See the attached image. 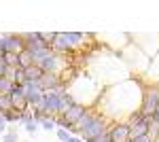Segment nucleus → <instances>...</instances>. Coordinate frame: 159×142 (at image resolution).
I'll return each mask as SVG.
<instances>
[{
  "instance_id": "obj_1",
  "label": "nucleus",
  "mask_w": 159,
  "mask_h": 142,
  "mask_svg": "<svg viewBox=\"0 0 159 142\" xmlns=\"http://www.w3.org/2000/svg\"><path fill=\"white\" fill-rule=\"evenodd\" d=\"M108 125H110L108 119L104 117L102 112H96V110H87L85 117L76 123V127L81 130V140H83V142L91 140V138H100V136H104L106 130H108Z\"/></svg>"
},
{
  "instance_id": "obj_2",
  "label": "nucleus",
  "mask_w": 159,
  "mask_h": 142,
  "mask_svg": "<svg viewBox=\"0 0 159 142\" xmlns=\"http://www.w3.org/2000/svg\"><path fill=\"white\" fill-rule=\"evenodd\" d=\"M138 110L144 117H151L155 110H159V85H148L142 89V102Z\"/></svg>"
},
{
  "instance_id": "obj_3",
  "label": "nucleus",
  "mask_w": 159,
  "mask_h": 142,
  "mask_svg": "<svg viewBox=\"0 0 159 142\" xmlns=\"http://www.w3.org/2000/svg\"><path fill=\"white\" fill-rule=\"evenodd\" d=\"M0 51L4 53V51H9V53H21L25 51V40L21 34H7L0 38Z\"/></svg>"
},
{
  "instance_id": "obj_4",
  "label": "nucleus",
  "mask_w": 159,
  "mask_h": 142,
  "mask_svg": "<svg viewBox=\"0 0 159 142\" xmlns=\"http://www.w3.org/2000/svg\"><path fill=\"white\" fill-rule=\"evenodd\" d=\"M132 138L129 125L127 123H110L106 130V140L108 142H127Z\"/></svg>"
},
{
  "instance_id": "obj_5",
  "label": "nucleus",
  "mask_w": 159,
  "mask_h": 142,
  "mask_svg": "<svg viewBox=\"0 0 159 142\" xmlns=\"http://www.w3.org/2000/svg\"><path fill=\"white\" fill-rule=\"evenodd\" d=\"M87 110H89V108H87L85 104H79V102H74L72 106H70L68 110H66V112H64V117H66V121H68L70 125H76L81 119L85 117Z\"/></svg>"
},
{
  "instance_id": "obj_6",
  "label": "nucleus",
  "mask_w": 159,
  "mask_h": 142,
  "mask_svg": "<svg viewBox=\"0 0 159 142\" xmlns=\"http://www.w3.org/2000/svg\"><path fill=\"white\" fill-rule=\"evenodd\" d=\"M60 72H45L38 81V87L43 91H51V89H57L60 87Z\"/></svg>"
},
{
  "instance_id": "obj_7",
  "label": "nucleus",
  "mask_w": 159,
  "mask_h": 142,
  "mask_svg": "<svg viewBox=\"0 0 159 142\" xmlns=\"http://www.w3.org/2000/svg\"><path fill=\"white\" fill-rule=\"evenodd\" d=\"M53 53H70L72 51V45H70V40H68V34H64V32H57L55 34V40H53Z\"/></svg>"
},
{
  "instance_id": "obj_8",
  "label": "nucleus",
  "mask_w": 159,
  "mask_h": 142,
  "mask_svg": "<svg viewBox=\"0 0 159 142\" xmlns=\"http://www.w3.org/2000/svg\"><path fill=\"white\" fill-rule=\"evenodd\" d=\"M36 62H34V55L30 53V51H21L19 55H17V66L25 70V68H30V66H34Z\"/></svg>"
},
{
  "instance_id": "obj_9",
  "label": "nucleus",
  "mask_w": 159,
  "mask_h": 142,
  "mask_svg": "<svg viewBox=\"0 0 159 142\" xmlns=\"http://www.w3.org/2000/svg\"><path fill=\"white\" fill-rule=\"evenodd\" d=\"M24 72H25V81H28V83H38V81H40V76L45 74L36 64H34V66H30V68H25Z\"/></svg>"
},
{
  "instance_id": "obj_10",
  "label": "nucleus",
  "mask_w": 159,
  "mask_h": 142,
  "mask_svg": "<svg viewBox=\"0 0 159 142\" xmlns=\"http://www.w3.org/2000/svg\"><path fill=\"white\" fill-rule=\"evenodd\" d=\"M11 102H13V110H17V112L30 110V104H28L25 95H15V98H11Z\"/></svg>"
},
{
  "instance_id": "obj_11",
  "label": "nucleus",
  "mask_w": 159,
  "mask_h": 142,
  "mask_svg": "<svg viewBox=\"0 0 159 142\" xmlns=\"http://www.w3.org/2000/svg\"><path fill=\"white\" fill-rule=\"evenodd\" d=\"M148 130H151V127H148L147 123H144V119H142L140 123H134V125H129V134H132V136H147Z\"/></svg>"
},
{
  "instance_id": "obj_12",
  "label": "nucleus",
  "mask_w": 159,
  "mask_h": 142,
  "mask_svg": "<svg viewBox=\"0 0 159 142\" xmlns=\"http://www.w3.org/2000/svg\"><path fill=\"white\" fill-rule=\"evenodd\" d=\"M30 110H32V117H34V121H36V123H40V121H45V119H49L51 115L49 112H47V110H43V108H30Z\"/></svg>"
},
{
  "instance_id": "obj_13",
  "label": "nucleus",
  "mask_w": 159,
  "mask_h": 142,
  "mask_svg": "<svg viewBox=\"0 0 159 142\" xmlns=\"http://www.w3.org/2000/svg\"><path fill=\"white\" fill-rule=\"evenodd\" d=\"M2 115L7 123H19V117H21V112H17V110H4Z\"/></svg>"
},
{
  "instance_id": "obj_14",
  "label": "nucleus",
  "mask_w": 159,
  "mask_h": 142,
  "mask_svg": "<svg viewBox=\"0 0 159 142\" xmlns=\"http://www.w3.org/2000/svg\"><path fill=\"white\" fill-rule=\"evenodd\" d=\"M2 59L7 62L9 68H17V53H9V51H4V53H2Z\"/></svg>"
},
{
  "instance_id": "obj_15",
  "label": "nucleus",
  "mask_w": 159,
  "mask_h": 142,
  "mask_svg": "<svg viewBox=\"0 0 159 142\" xmlns=\"http://www.w3.org/2000/svg\"><path fill=\"white\" fill-rule=\"evenodd\" d=\"M9 95H11V98H15V95H25L24 85H19V83H13V85H11V89H9Z\"/></svg>"
},
{
  "instance_id": "obj_16",
  "label": "nucleus",
  "mask_w": 159,
  "mask_h": 142,
  "mask_svg": "<svg viewBox=\"0 0 159 142\" xmlns=\"http://www.w3.org/2000/svg\"><path fill=\"white\" fill-rule=\"evenodd\" d=\"M43 130H47V131H51V130H55L57 125H55V117H49V119H45V121H40L38 123Z\"/></svg>"
},
{
  "instance_id": "obj_17",
  "label": "nucleus",
  "mask_w": 159,
  "mask_h": 142,
  "mask_svg": "<svg viewBox=\"0 0 159 142\" xmlns=\"http://www.w3.org/2000/svg\"><path fill=\"white\" fill-rule=\"evenodd\" d=\"M55 34H57V32H40V40H43V43H45V45H53V40H55Z\"/></svg>"
},
{
  "instance_id": "obj_18",
  "label": "nucleus",
  "mask_w": 159,
  "mask_h": 142,
  "mask_svg": "<svg viewBox=\"0 0 159 142\" xmlns=\"http://www.w3.org/2000/svg\"><path fill=\"white\" fill-rule=\"evenodd\" d=\"M55 125H57L60 130H70V123L66 121L64 115H55Z\"/></svg>"
},
{
  "instance_id": "obj_19",
  "label": "nucleus",
  "mask_w": 159,
  "mask_h": 142,
  "mask_svg": "<svg viewBox=\"0 0 159 142\" xmlns=\"http://www.w3.org/2000/svg\"><path fill=\"white\" fill-rule=\"evenodd\" d=\"M2 142H19L17 140V131L15 130H7V134H2Z\"/></svg>"
},
{
  "instance_id": "obj_20",
  "label": "nucleus",
  "mask_w": 159,
  "mask_h": 142,
  "mask_svg": "<svg viewBox=\"0 0 159 142\" xmlns=\"http://www.w3.org/2000/svg\"><path fill=\"white\" fill-rule=\"evenodd\" d=\"M142 119H144V115H142L140 110H136V112H132V115H129V119H127V125H134V123H140Z\"/></svg>"
},
{
  "instance_id": "obj_21",
  "label": "nucleus",
  "mask_w": 159,
  "mask_h": 142,
  "mask_svg": "<svg viewBox=\"0 0 159 142\" xmlns=\"http://www.w3.org/2000/svg\"><path fill=\"white\" fill-rule=\"evenodd\" d=\"M30 121H34V117H32V110H24L21 112V117H19V123H30Z\"/></svg>"
},
{
  "instance_id": "obj_22",
  "label": "nucleus",
  "mask_w": 159,
  "mask_h": 142,
  "mask_svg": "<svg viewBox=\"0 0 159 142\" xmlns=\"http://www.w3.org/2000/svg\"><path fill=\"white\" fill-rule=\"evenodd\" d=\"M55 134H57V140L60 142H68V138H70V131L68 130H60V127H57Z\"/></svg>"
},
{
  "instance_id": "obj_23",
  "label": "nucleus",
  "mask_w": 159,
  "mask_h": 142,
  "mask_svg": "<svg viewBox=\"0 0 159 142\" xmlns=\"http://www.w3.org/2000/svg\"><path fill=\"white\" fill-rule=\"evenodd\" d=\"M127 142H153V138H151L148 134H147V136H132Z\"/></svg>"
},
{
  "instance_id": "obj_24",
  "label": "nucleus",
  "mask_w": 159,
  "mask_h": 142,
  "mask_svg": "<svg viewBox=\"0 0 159 142\" xmlns=\"http://www.w3.org/2000/svg\"><path fill=\"white\" fill-rule=\"evenodd\" d=\"M24 127H25V131H28V134H34V131L38 130V123H36V121H30V123H25Z\"/></svg>"
},
{
  "instance_id": "obj_25",
  "label": "nucleus",
  "mask_w": 159,
  "mask_h": 142,
  "mask_svg": "<svg viewBox=\"0 0 159 142\" xmlns=\"http://www.w3.org/2000/svg\"><path fill=\"white\" fill-rule=\"evenodd\" d=\"M7 125H9V123L4 121V115L0 112V134H7Z\"/></svg>"
},
{
  "instance_id": "obj_26",
  "label": "nucleus",
  "mask_w": 159,
  "mask_h": 142,
  "mask_svg": "<svg viewBox=\"0 0 159 142\" xmlns=\"http://www.w3.org/2000/svg\"><path fill=\"white\" fill-rule=\"evenodd\" d=\"M7 68H9V66H7V62H4V59L0 57V76H4V72H7Z\"/></svg>"
},
{
  "instance_id": "obj_27",
  "label": "nucleus",
  "mask_w": 159,
  "mask_h": 142,
  "mask_svg": "<svg viewBox=\"0 0 159 142\" xmlns=\"http://www.w3.org/2000/svg\"><path fill=\"white\" fill-rule=\"evenodd\" d=\"M87 142H108V140H106V134H104V136H100V138H91V140H87Z\"/></svg>"
},
{
  "instance_id": "obj_28",
  "label": "nucleus",
  "mask_w": 159,
  "mask_h": 142,
  "mask_svg": "<svg viewBox=\"0 0 159 142\" xmlns=\"http://www.w3.org/2000/svg\"><path fill=\"white\" fill-rule=\"evenodd\" d=\"M68 142H83V140H81V136H70Z\"/></svg>"
}]
</instances>
